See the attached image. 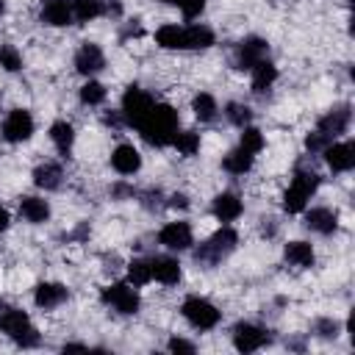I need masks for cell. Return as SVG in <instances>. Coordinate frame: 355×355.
Instances as JSON below:
<instances>
[{
    "label": "cell",
    "instance_id": "6da1fadb",
    "mask_svg": "<svg viewBox=\"0 0 355 355\" xmlns=\"http://www.w3.org/2000/svg\"><path fill=\"white\" fill-rule=\"evenodd\" d=\"M178 125H180L178 111H175L172 105H166V103H155V105L147 111V116L136 125V130L141 133V139H144L147 144H153V147H166V144H172V139H175V133H178Z\"/></svg>",
    "mask_w": 355,
    "mask_h": 355
},
{
    "label": "cell",
    "instance_id": "7a4b0ae2",
    "mask_svg": "<svg viewBox=\"0 0 355 355\" xmlns=\"http://www.w3.org/2000/svg\"><path fill=\"white\" fill-rule=\"evenodd\" d=\"M319 183H322V178L313 172V169H297L294 172V178H291V186L286 189V194H283V208L288 211V214H300V211H305V205H308V200H311V194L319 189Z\"/></svg>",
    "mask_w": 355,
    "mask_h": 355
},
{
    "label": "cell",
    "instance_id": "3957f363",
    "mask_svg": "<svg viewBox=\"0 0 355 355\" xmlns=\"http://www.w3.org/2000/svg\"><path fill=\"white\" fill-rule=\"evenodd\" d=\"M236 244H239L236 230L225 225V227H219L214 236H208V239L197 247L194 261H197V263H205V266H214V263H219L222 258H227V255L236 250Z\"/></svg>",
    "mask_w": 355,
    "mask_h": 355
},
{
    "label": "cell",
    "instance_id": "277c9868",
    "mask_svg": "<svg viewBox=\"0 0 355 355\" xmlns=\"http://www.w3.org/2000/svg\"><path fill=\"white\" fill-rule=\"evenodd\" d=\"M0 330L8 338H14L19 347H36L39 344V333L31 324V316L19 308H8V311L0 313Z\"/></svg>",
    "mask_w": 355,
    "mask_h": 355
},
{
    "label": "cell",
    "instance_id": "5b68a950",
    "mask_svg": "<svg viewBox=\"0 0 355 355\" xmlns=\"http://www.w3.org/2000/svg\"><path fill=\"white\" fill-rule=\"evenodd\" d=\"M180 313H183V319H186L191 327H197V330H211V327H216L219 319H222V313L216 311V305L208 302L205 297H186L183 305H180Z\"/></svg>",
    "mask_w": 355,
    "mask_h": 355
},
{
    "label": "cell",
    "instance_id": "8992f818",
    "mask_svg": "<svg viewBox=\"0 0 355 355\" xmlns=\"http://www.w3.org/2000/svg\"><path fill=\"white\" fill-rule=\"evenodd\" d=\"M100 297L105 305H111L116 313H125V316L139 313V308H141V297H139L136 286H130V283H111L103 288Z\"/></svg>",
    "mask_w": 355,
    "mask_h": 355
},
{
    "label": "cell",
    "instance_id": "52a82bcc",
    "mask_svg": "<svg viewBox=\"0 0 355 355\" xmlns=\"http://www.w3.org/2000/svg\"><path fill=\"white\" fill-rule=\"evenodd\" d=\"M155 105V100H153V94L150 92H144V89H139V86H128V92L122 94V119L128 122V125H139L144 116H147V111Z\"/></svg>",
    "mask_w": 355,
    "mask_h": 355
},
{
    "label": "cell",
    "instance_id": "ba28073f",
    "mask_svg": "<svg viewBox=\"0 0 355 355\" xmlns=\"http://www.w3.org/2000/svg\"><path fill=\"white\" fill-rule=\"evenodd\" d=\"M31 136H33V116H31V111H25V108L8 111V116L3 119V139L11 141V144H19V141H28Z\"/></svg>",
    "mask_w": 355,
    "mask_h": 355
},
{
    "label": "cell",
    "instance_id": "9c48e42d",
    "mask_svg": "<svg viewBox=\"0 0 355 355\" xmlns=\"http://www.w3.org/2000/svg\"><path fill=\"white\" fill-rule=\"evenodd\" d=\"M269 338H272L269 330H263V327H258L252 322H239L233 327V347L239 352H255L263 344H269Z\"/></svg>",
    "mask_w": 355,
    "mask_h": 355
},
{
    "label": "cell",
    "instance_id": "30bf717a",
    "mask_svg": "<svg viewBox=\"0 0 355 355\" xmlns=\"http://www.w3.org/2000/svg\"><path fill=\"white\" fill-rule=\"evenodd\" d=\"M349 119H352V111H349V105H347V103H341V105H336V108H330L327 114H322V116H319L316 130H319V133H324V136L333 141L336 136L347 133Z\"/></svg>",
    "mask_w": 355,
    "mask_h": 355
},
{
    "label": "cell",
    "instance_id": "8fae6325",
    "mask_svg": "<svg viewBox=\"0 0 355 355\" xmlns=\"http://www.w3.org/2000/svg\"><path fill=\"white\" fill-rule=\"evenodd\" d=\"M158 241H161L166 250H172V252H183V250H189V247L194 244L191 225H189V222H169V225L161 227Z\"/></svg>",
    "mask_w": 355,
    "mask_h": 355
},
{
    "label": "cell",
    "instance_id": "7c38bea8",
    "mask_svg": "<svg viewBox=\"0 0 355 355\" xmlns=\"http://www.w3.org/2000/svg\"><path fill=\"white\" fill-rule=\"evenodd\" d=\"M266 53H269L266 39H261V36H247V39H241L239 47H236V67H239V69H252L258 61L266 58Z\"/></svg>",
    "mask_w": 355,
    "mask_h": 355
},
{
    "label": "cell",
    "instance_id": "4fadbf2b",
    "mask_svg": "<svg viewBox=\"0 0 355 355\" xmlns=\"http://www.w3.org/2000/svg\"><path fill=\"white\" fill-rule=\"evenodd\" d=\"M322 153L333 172H349L355 166V147L349 141H330Z\"/></svg>",
    "mask_w": 355,
    "mask_h": 355
},
{
    "label": "cell",
    "instance_id": "5bb4252c",
    "mask_svg": "<svg viewBox=\"0 0 355 355\" xmlns=\"http://www.w3.org/2000/svg\"><path fill=\"white\" fill-rule=\"evenodd\" d=\"M103 67H105V55H103L100 44L83 42L80 50L75 53V69H78L80 75H94V72H100Z\"/></svg>",
    "mask_w": 355,
    "mask_h": 355
},
{
    "label": "cell",
    "instance_id": "9a60e30c",
    "mask_svg": "<svg viewBox=\"0 0 355 355\" xmlns=\"http://www.w3.org/2000/svg\"><path fill=\"white\" fill-rule=\"evenodd\" d=\"M211 211H214V216H216L219 222H233V219H239V216H241L244 202H241L233 191H222V194H216V197H214Z\"/></svg>",
    "mask_w": 355,
    "mask_h": 355
},
{
    "label": "cell",
    "instance_id": "2e32d148",
    "mask_svg": "<svg viewBox=\"0 0 355 355\" xmlns=\"http://www.w3.org/2000/svg\"><path fill=\"white\" fill-rule=\"evenodd\" d=\"M111 166L119 172V175H133L141 169V155L133 144H119L114 153H111Z\"/></svg>",
    "mask_w": 355,
    "mask_h": 355
},
{
    "label": "cell",
    "instance_id": "e0dca14e",
    "mask_svg": "<svg viewBox=\"0 0 355 355\" xmlns=\"http://www.w3.org/2000/svg\"><path fill=\"white\" fill-rule=\"evenodd\" d=\"M150 269H153V277H155L158 283H164V286L180 283V263H178V258H172V255H155V258L150 261Z\"/></svg>",
    "mask_w": 355,
    "mask_h": 355
},
{
    "label": "cell",
    "instance_id": "ac0fdd59",
    "mask_svg": "<svg viewBox=\"0 0 355 355\" xmlns=\"http://www.w3.org/2000/svg\"><path fill=\"white\" fill-rule=\"evenodd\" d=\"M72 19L75 17H72V3L69 0H44V6H42V22H47L53 28H64Z\"/></svg>",
    "mask_w": 355,
    "mask_h": 355
},
{
    "label": "cell",
    "instance_id": "d6986e66",
    "mask_svg": "<svg viewBox=\"0 0 355 355\" xmlns=\"http://www.w3.org/2000/svg\"><path fill=\"white\" fill-rule=\"evenodd\" d=\"M305 225L313 230V233H322V236H330L336 233L338 227V214L333 208H311L305 214Z\"/></svg>",
    "mask_w": 355,
    "mask_h": 355
},
{
    "label": "cell",
    "instance_id": "ffe728a7",
    "mask_svg": "<svg viewBox=\"0 0 355 355\" xmlns=\"http://www.w3.org/2000/svg\"><path fill=\"white\" fill-rule=\"evenodd\" d=\"M69 294H67V286H61V283H39L36 288H33V302L39 305V308H58L64 300H67Z\"/></svg>",
    "mask_w": 355,
    "mask_h": 355
},
{
    "label": "cell",
    "instance_id": "44dd1931",
    "mask_svg": "<svg viewBox=\"0 0 355 355\" xmlns=\"http://www.w3.org/2000/svg\"><path fill=\"white\" fill-rule=\"evenodd\" d=\"M214 44V31L208 25H186L183 28V50H205Z\"/></svg>",
    "mask_w": 355,
    "mask_h": 355
},
{
    "label": "cell",
    "instance_id": "7402d4cb",
    "mask_svg": "<svg viewBox=\"0 0 355 355\" xmlns=\"http://www.w3.org/2000/svg\"><path fill=\"white\" fill-rule=\"evenodd\" d=\"M252 164H255V153L244 150L241 144H239L236 150H230V153L222 158V166H225V172H230V175H244V172L252 169Z\"/></svg>",
    "mask_w": 355,
    "mask_h": 355
},
{
    "label": "cell",
    "instance_id": "603a6c76",
    "mask_svg": "<svg viewBox=\"0 0 355 355\" xmlns=\"http://www.w3.org/2000/svg\"><path fill=\"white\" fill-rule=\"evenodd\" d=\"M19 214L25 216V222L42 225V222H47V216H50V205H47V200H42V197H22V200H19Z\"/></svg>",
    "mask_w": 355,
    "mask_h": 355
},
{
    "label": "cell",
    "instance_id": "cb8c5ba5",
    "mask_svg": "<svg viewBox=\"0 0 355 355\" xmlns=\"http://www.w3.org/2000/svg\"><path fill=\"white\" fill-rule=\"evenodd\" d=\"M283 255H286V261H288L291 266H300V269H308V266H313V261H316L313 247H311L308 241H288L286 250H283Z\"/></svg>",
    "mask_w": 355,
    "mask_h": 355
},
{
    "label": "cell",
    "instance_id": "d4e9b609",
    "mask_svg": "<svg viewBox=\"0 0 355 355\" xmlns=\"http://www.w3.org/2000/svg\"><path fill=\"white\" fill-rule=\"evenodd\" d=\"M250 72H252V92H255V94H263V92L272 89V83L277 80V67H275L272 61H266V58L258 61Z\"/></svg>",
    "mask_w": 355,
    "mask_h": 355
},
{
    "label": "cell",
    "instance_id": "484cf974",
    "mask_svg": "<svg viewBox=\"0 0 355 355\" xmlns=\"http://www.w3.org/2000/svg\"><path fill=\"white\" fill-rule=\"evenodd\" d=\"M50 139H53V144H55V150L61 155H69L72 144H75V128L67 119H58V122L50 125Z\"/></svg>",
    "mask_w": 355,
    "mask_h": 355
},
{
    "label": "cell",
    "instance_id": "4316f807",
    "mask_svg": "<svg viewBox=\"0 0 355 355\" xmlns=\"http://www.w3.org/2000/svg\"><path fill=\"white\" fill-rule=\"evenodd\" d=\"M61 178H64V172H61V166L53 164V161L39 164V166L33 169V183H36L39 189H44V191L58 189V186H61Z\"/></svg>",
    "mask_w": 355,
    "mask_h": 355
},
{
    "label": "cell",
    "instance_id": "83f0119b",
    "mask_svg": "<svg viewBox=\"0 0 355 355\" xmlns=\"http://www.w3.org/2000/svg\"><path fill=\"white\" fill-rule=\"evenodd\" d=\"M105 14V0H72V17L78 22H89Z\"/></svg>",
    "mask_w": 355,
    "mask_h": 355
},
{
    "label": "cell",
    "instance_id": "f1b7e54d",
    "mask_svg": "<svg viewBox=\"0 0 355 355\" xmlns=\"http://www.w3.org/2000/svg\"><path fill=\"white\" fill-rule=\"evenodd\" d=\"M155 42L164 50H183V28L180 25H161L155 31Z\"/></svg>",
    "mask_w": 355,
    "mask_h": 355
},
{
    "label": "cell",
    "instance_id": "f546056e",
    "mask_svg": "<svg viewBox=\"0 0 355 355\" xmlns=\"http://www.w3.org/2000/svg\"><path fill=\"white\" fill-rule=\"evenodd\" d=\"M153 280V269H150V261L144 258H133L128 263V283L130 286H147Z\"/></svg>",
    "mask_w": 355,
    "mask_h": 355
},
{
    "label": "cell",
    "instance_id": "4dcf8cb0",
    "mask_svg": "<svg viewBox=\"0 0 355 355\" xmlns=\"http://www.w3.org/2000/svg\"><path fill=\"white\" fill-rule=\"evenodd\" d=\"M191 108H194V116L200 119V122H211L214 116H216V100L208 94V92H200L197 97H194V103H191Z\"/></svg>",
    "mask_w": 355,
    "mask_h": 355
},
{
    "label": "cell",
    "instance_id": "1f68e13d",
    "mask_svg": "<svg viewBox=\"0 0 355 355\" xmlns=\"http://www.w3.org/2000/svg\"><path fill=\"white\" fill-rule=\"evenodd\" d=\"M172 144L178 147L180 155H194L200 150V133H194V130H178L175 139H172Z\"/></svg>",
    "mask_w": 355,
    "mask_h": 355
},
{
    "label": "cell",
    "instance_id": "d6a6232c",
    "mask_svg": "<svg viewBox=\"0 0 355 355\" xmlns=\"http://www.w3.org/2000/svg\"><path fill=\"white\" fill-rule=\"evenodd\" d=\"M105 100V86L100 80H86L80 86V103L83 105H100Z\"/></svg>",
    "mask_w": 355,
    "mask_h": 355
},
{
    "label": "cell",
    "instance_id": "836d02e7",
    "mask_svg": "<svg viewBox=\"0 0 355 355\" xmlns=\"http://www.w3.org/2000/svg\"><path fill=\"white\" fill-rule=\"evenodd\" d=\"M225 116H227L230 125H236V128H247L250 119H252V111H250V105H244V103H227Z\"/></svg>",
    "mask_w": 355,
    "mask_h": 355
},
{
    "label": "cell",
    "instance_id": "e575fe53",
    "mask_svg": "<svg viewBox=\"0 0 355 355\" xmlns=\"http://www.w3.org/2000/svg\"><path fill=\"white\" fill-rule=\"evenodd\" d=\"M0 67L6 72H19L22 69V55L14 44H0Z\"/></svg>",
    "mask_w": 355,
    "mask_h": 355
},
{
    "label": "cell",
    "instance_id": "d590c367",
    "mask_svg": "<svg viewBox=\"0 0 355 355\" xmlns=\"http://www.w3.org/2000/svg\"><path fill=\"white\" fill-rule=\"evenodd\" d=\"M241 147L250 150V153H261L263 150V133L258 128H252V125L241 128Z\"/></svg>",
    "mask_w": 355,
    "mask_h": 355
},
{
    "label": "cell",
    "instance_id": "8d00e7d4",
    "mask_svg": "<svg viewBox=\"0 0 355 355\" xmlns=\"http://www.w3.org/2000/svg\"><path fill=\"white\" fill-rule=\"evenodd\" d=\"M313 330H316V336H322V338H336L338 330H341V324H338L336 319H316Z\"/></svg>",
    "mask_w": 355,
    "mask_h": 355
},
{
    "label": "cell",
    "instance_id": "74e56055",
    "mask_svg": "<svg viewBox=\"0 0 355 355\" xmlns=\"http://www.w3.org/2000/svg\"><path fill=\"white\" fill-rule=\"evenodd\" d=\"M175 6L183 11L186 19H194V17H200L205 11V0H178Z\"/></svg>",
    "mask_w": 355,
    "mask_h": 355
},
{
    "label": "cell",
    "instance_id": "f35d334b",
    "mask_svg": "<svg viewBox=\"0 0 355 355\" xmlns=\"http://www.w3.org/2000/svg\"><path fill=\"white\" fill-rule=\"evenodd\" d=\"M327 144H330V139H327L324 133H319V130H313V133L305 136V147H308L311 153H322Z\"/></svg>",
    "mask_w": 355,
    "mask_h": 355
},
{
    "label": "cell",
    "instance_id": "ab89813d",
    "mask_svg": "<svg viewBox=\"0 0 355 355\" xmlns=\"http://www.w3.org/2000/svg\"><path fill=\"white\" fill-rule=\"evenodd\" d=\"M166 347H169V352H189V355L197 349V347H194L191 341H186V338H169Z\"/></svg>",
    "mask_w": 355,
    "mask_h": 355
},
{
    "label": "cell",
    "instance_id": "60d3db41",
    "mask_svg": "<svg viewBox=\"0 0 355 355\" xmlns=\"http://www.w3.org/2000/svg\"><path fill=\"white\" fill-rule=\"evenodd\" d=\"M169 208H189V197L186 194H172L169 197Z\"/></svg>",
    "mask_w": 355,
    "mask_h": 355
},
{
    "label": "cell",
    "instance_id": "b9f144b4",
    "mask_svg": "<svg viewBox=\"0 0 355 355\" xmlns=\"http://www.w3.org/2000/svg\"><path fill=\"white\" fill-rule=\"evenodd\" d=\"M8 222H11V219H8V211L0 205V230H6V227H8Z\"/></svg>",
    "mask_w": 355,
    "mask_h": 355
},
{
    "label": "cell",
    "instance_id": "7bdbcfd3",
    "mask_svg": "<svg viewBox=\"0 0 355 355\" xmlns=\"http://www.w3.org/2000/svg\"><path fill=\"white\" fill-rule=\"evenodd\" d=\"M114 194H116V197H122V194H133V189H130V186H122V183H119V186H114Z\"/></svg>",
    "mask_w": 355,
    "mask_h": 355
},
{
    "label": "cell",
    "instance_id": "ee69618b",
    "mask_svg": "<svg viewBox=\"0 0 355 355\" xmlns=\"http://www.w3.org/2000/svg\"><path fill=\"white\" fill-rule=\"evenodd\" d=\"M3 11H6V3H3V0H0V14H3Z\"/></svg>",
    "mask_w": 355,
    "mask_h": 355
},
{
    "label": "cell",
    "instance_id": "f6af8a7d",
    "mask_svg": "<svg viewBox=\"0 0 355 355\" xmlns=\"http://www.w3.org/2000/svg\"><path fill=\"white\" fill-rule=\"evenodd\" d=\"M161 3H178V0H161Z\"/></svg>",
    "mask_w": 355,
    "mask_h": 355
}]
</instances>
